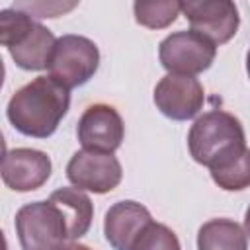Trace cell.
Returning <instances> with one entry per match:
<instances>
[{"label":"cell","instance_id":"5","mask_svg":"<svg viewBox=\"0 0 250 250\" xmlns=\"http://www.w3.org/2000/svg\"><path fill=\"white\" fill-rule=\"evenodd\" d=\"M100 66L98 45L76 33H66L57 39L51 59H49V76L62 84L64 88H78L86 84Z\"/></svg>","mask_w":250,"mask_h":250},{"label":"cell","instance_id":"16","mask_svg":"<svg viewBox=\"0 0 250 250\" xmlns=\"http://www.w3.org/2000/svg\"><path fill=\"white\" fill-rule=\"evenodd\" d=\"M209 172L213 182L225 191H240L248 188L250 186V148H246L230 164L217 170H209Z\"/></svg>","mask_w":250,"mask_h":250},{"label":"cell","instance_id":"19","mask_svg":"<svg viewBox=\"0 0 250 250\" xmlns=\"http://www.w3.org/2000/svg\"><path fill=\"white\" fill-rule=\"evenodd\" d=\"M59 250H90L88 246H84V244H76V242H68V244H64V246H61Z\"/></svg>","mask_w":250,"mask_h":250},{"label":"cell","instance_id":"2","mask_svg":"<svg viewBox=\"0 0 250 250\" xmlns=\"http://www.w3.org/2000/svg\"><path fill=\"white\" fill-rule=\"evenodd\" d=\"M191 158L209 170L236 160L248 146L242 123L229 111L211 109L195 119L188 133Z\"/></svg>","mask_w":250,"mask_h":250},{"label":"cell","instance_id":"8","mask_svg":"<svg viewBox=\"0 0 250 250\" xmlns=\"http://www.w3.org/2000/svg\"><path fill=\"white\" fill-rule=\"evenodd\" d=\"M66 178L78 189L107 193L119 186L123 170L121 162L109 152L78 150L66 164Z\"/></svg>","mask_w":250,"mask_h":250},{"label":"cell","instance_id":"1","mask_svg":"<svg viewBox=\"0 0 250 250\" xmlns=\"http://www.w3.org/2000/svg\"><path fill=\"white\" fill-rule=\"evenodd\" d=\"M68 105V88L51 76H37L14 92L6 107V117L21 135L47 139L57 131Z\"/></svg>","mask_w":250,"mask_h":250},{"label":"cell","instance_id":"18","mask_svg":"<svg viewBox=\"0 0 250 250\" xmlns=\"http://www.w3.org/2000/svg\"><path fill=\"white\" fill-rule=\"evenodd\" d=\"M14 8L29 14L31 18H59L61 14L76 8V2H16Z\"/></svg>","mask_w":250,"mask_h":250},{"label":"cell","instance_id":"13","mask_svg":"<svg viewBox=\"0 0 250 250\" xmlns=\"http://www.w3.org/2000/svg\"><path fill=\"white\" fill-rule=\"evenodd\" d=\"M49 199L61 207V211L66 219V225H68L70 242L84 236L90 230L92 217H94V207H92L90 197L82 189H78V188H61V189H55L49 195Z\"/></svg>","mask_w":250,"mask_h":250},{"label":"cell","instance_id":"11","mask_svg":"<svg viewBox=\"0 0 250 250\" xmlns=\"http://www.w3.org/2000/svg\"><path fill=\"white\" fill-rule=\"evenodd\" d=\"M51 168V158L43 150L12 148L2 160V180L14 191H33L49 180Z\"/></svg>","mask_w":250,"mask_h":250},{"label":"cell","instance_id":"20","mask_svg":"<svg viewBox=\"0 0 250 250\" xmlns=\"http://www.w3.org/2000/svg\"><path fill=\"white\" fill-rule=\"evenodd\" d=\"M244 232H246V236H250V205L244 213Z\"/></svg>","mask_w":250,"mask_h":250},{"label":"cell","instance_id":"12","mask_svg":"<svg viewBox=\"0 0 250 250\" xmlns=\"http://www.w3.org/2000/svg\"><path fill=\"white\" fill-rule=\"evenodd\" d=\"M152 223L148 209L133 199L113 203L104 219V234L113 250H131L139 234Z\"/></svg>","mask_w":250,"mask_h":250},{"label":"cell","instance_id":"6","mask_svg":"<svg viewBox=\"0 0 250 250\" xmlns=\"http://www.w3.org/2000/svg\"><path fill=\"white\" fill-rule=\"evenodd\" d=\"M217 55V45L195 31H176L164 37L158 45L160 64L168 74L195 76L207 70Z\"/></svg>","mask_w":250,"mask_h":250},{"label":"cell","instance_id":"4","mask_svg":"<svg viewBox=\"0 0 250 250\" xmlns=\"http://www.w3.org/2000/svg\"><path fill=\"white\" fill-rule=\"evenodd\" d=\"M14 225L21 250H59L70 242L66 219L51 199L20 207Z\"/></svg>","mask_w":250,"mask_h":250},{"label":"cell","instance_id":"14","mask_svg":"<svg viewBox=\"0 0 250 250\" xmlns=\"http://www.w3.org/2000/svg\"><path fill=\"white\" fill-rule=\"evenodd\" d=\"M197 250H248L246 232L232 219H211L197 230Z\"/></svg>","mask_w":250,"mask_h":250},{"label":"cell","instance_id":"7","mask_svg":"<svg viewBox=\"0 0 250 250\" xmlns=\"http://www.w3.org/2000/svg\"><path fill=\"white\" fill-rule=\"evenodd\" d=\"M182 14L191 31L207 37L215 45L230 41L240 25L238 8L230 0H191L182 2Z\"/></svg>","mask_w":250,"mask_h":250},{"label":"cell","instance_id":"3","mask_svg":"<svg viewBox=\"0 0 250 250\" xmlns=\"http://www.w3.org/2000/svg\"><path fill=\"white\" fill-rule=\"evenodd\" d=\"M0 43L20 68L43 70L49 66L57 39L43 23L12 6L0 12Z\"/></svg>","mask_w":250,"mask_h":250},{"label":"cell","instance_id":"21","mask_svg":"<svg viewBox=\"0 0 250 250\" xmlns=\"http://www.w3.org/2000/svg\"><path fill=\"white\" fill-rule=\"evenodd\" d=\"M246 72H248V78H250V51L246 55Z\"/></svg>","mask_w":250,"mask_h":250},{"label":"cell","instance_id":"9","mask_svg":"<svg viewBox=\"0 0 250 250\" xmlns=\"http://www.w3.org/2000/svg\"><path fill=\"white\" fill-rule=\"evenodd\" d=\"M152 98L162 115L174 121H188L203 107L205 92L195 76L166 74L156 84Z\"/></svg>","mask_w":250,"mask_h":250},{"label":"cell","instance_id":"15","mask_svg":"<svg viewBox=\"0 0 250 250\" xmlns=\"http://www.w3.org/2000/svg\"><path fill=\"white\" fill-rule=\"evenodd\" d=\"M137 23L148 29H162L176 21L182 12V2L176 0H137L133 4Z\"/></svg>","mask_w":250,"mask_h":250},{"label":"cell","instance_id":"17","mask_svg":"<svg viewBox=\"0 0 250 250\" xmlns=\"http://www.w3.org/2000/svg\"><path fill=\"white\" fill-rule=\"evenodd\" d=\"M131 250H182L180 240L172 229L162 223H150L135 240Z\"/></svg>","mask_w":250,"mask_h":250},{"label":"cell","instance_id":"10","mask_svg":"<svg viewBox=\"0 0 250 250\" xmlns=\"http://www.w3.org/2000/svg\"><path fill=\"white\" fill-rule=\"evenodd\" d=\"M76 135L84 150L113 154V150L121 146L125 125L115 107L107 104H94L80 115Z\"/></svg>","mask_w":250,"mask_h":250}]
</instances>
